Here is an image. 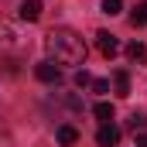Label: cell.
Instances as JSON below:
<instances>
[{
	"label": "cell",
	"mask_w": 147,
	"mask_h": 147,
	"mask_svg": "<svg viewBox=\"0 0 147 147\" xmlns=\"http://www.w3.org/2000/svg\"><path fill=\"white\" fill-rule=\"evenodd\" d=\"M127 127H130L134 134H144V130H147V116H144V113H134V116L127 120Z\"/></svg>",
	"instance_id": "30bf717a"
},
{
	"label": "cell",
	"mask_w": 147,
	"mask_h": 147,
	"mask_svg": "<svg viewBox=\"0 0 147 147\" xmlns=\"http://www.w3.org/2000/svg\"><path fill=\"white\" fill-rule=\"evenodd\" d=\"M127 58H130L134 65H147V45L144 41H130V45H127Z\"/></svg>",
	"instance_id": "5b68a950"
},
{
	"label": "cell",
	"mask_w": 147,
	"mask_h": 147,
	"mask_svg": "<svg viewBox=\"0 0 147 147\" xmlns=\"http://www.w3.org/2000/svg\"><path fill=\"white\" fill-rule=\"evenodd\" d=\"M113 89H116V96H120V99H127V96H130V75L123 72V69H116V72H113Z\"/></svg>",
	"instance_id": "8992f818"
},
{
	"label": "cell",
	"mask_w": 147,
	"mask_h": 147,
	"mask_svg": "<svg viewBox=\"0 0 147 147\" xmlns=\"http://www.w3.org/2000/svg\"><path fill=\"white\" fill-rule=\"evenodd\" d=\"M55 137H58V144H62V147H72L75 140H79V130L65 123V127H58V130H55Z\"/></svg>",
	"instance_id": "ba28073f"
},
{
	"label": "cell",
	"mask_w": 147,
	"mask_h": 147,
	"mask_svg": "<svg viewBox=\"0 0 147 147\" xmlns=\"http://www.w3.org/2000/svg\"><path fill=\"white\" fill-rule=\"evenodd\" d=\"M21 17L24 21H38L41 17V0H21Z\"/></svg>",
	"instance_id": "52a82bcc"
},
{
	"label": "cell",
	"mask_w": 147,
	"mask_h": 147,
	"mask_svg": "<svg viewBox=\"0 0 147 147\" xmlns=\"http://www.w3.org/2000/svg\"><path fill=\"white\" fill-rule=\"evenodd\" d=\"M137 147H147V134H137Z\"/></svg>",
	"instance_id": "9a60e30c"
},
{
	"label": "cell",
	"mask_w": 147,
	"mask_h": 147,
	"mask_svg": "<svg viewBox=\"0 0 147 147\" xmlns=\"http://www.w3.org/2000/svg\"><path fill=\"white\" fill-rule=\"evenodd\" d=\"M96 48H99L106 58H113V55L120 51V41H116V34H110V31H99V34H96Z\"/></svg>",
	"instance_id": "3957f363"
},
{
	"label": "cell",
	"mask_w": 147,
	"mask_h": 147,
	"mask_svg": "<svg viewBox=\"0 0 147 147\" xmlns=\"http://www.w3.org/2000/svg\"><path fill=\"white\" fill-rule=\"evenodd\" d=\"M45 48L55 65H86V41L72 28H55L45 34Z\"/></svg>",
	"instance_id": "6da1fadb"
},
{
	"label": "cell",
	"mask_w": 147,
	"mask_h": 147,
	"mask_svg": "<svg viewBox=\"0 0 147 147\" xmlns=\"http://www.w3.org/2000/svg\"><path fill=\"white\" fill-rule=\"evenodd\" d=\"M75 86H79V89H86V86H92V75L86 72V69H79V72H75Z\"/></svg>",
	"instance_id": "4fadbf2b"
},
{
	"label": "cell",
	"mask_w": 147,
	"mask_h": 147,
	"mask_svg": "<svg viewBox=\"0 0 147 147\" xmlns=\"http://www.w3.org/2000/svg\"><path fill=\"white\" fill-rule=\"evenodd\" d=\"M99 7H103V14H120V7H123V0H103V3H99Z\"/></svg>",
	"instance_id": "7c38bea8"
},
{
	"label": "cell",
	"mask_w": 147,
	"mask_h": 147,
	"mask_svg": "<svg viewBox=\"0 0 147 147\" xmlns=\"http://www.w3.org/2000/svg\"><path fill=\"white\" fill-rule=\"evenodd\" d=\"M92 113H96L103 123H110V120H113V103H96V106H92Z\"/></svg>",
	"instance_id": "8fae6325"
},
{
	"label": "cell",
	"mask_w": 147,
	"mask_h": 147,
	"mask_svg": "<svg viewBox=\"0 0 147 147\" xmlns=\"http://www.w3.org/2000/svg\"><path fill=\"white\" fill-rule=\"evenodd\" d=\"M34 75L41 79V82H48V86H55V82H62V69L48 58V62H38L34 65Z\"/></svg>",
	"instance_id": "7a4b0ae2"
},
{
	"label": "cell",
	"mask_w": 147,
	"mask_h": 147,
	"mask_svg": "<svg viewBox=\"0 0 147 147\" xmlns=\"http://www.w3.org/2000/svg\"><path fill=\"white\" fill-rule=\"evenodd\" d=\"M130 24H134V28H144V24H147V0L134 7V14H130Z\"/></svg>",
	"instance_id": "9c48e42d"
},
{
	"label": "cell",
	"mask_w": 147,
	"mask_h": 147,
	"mask_svg": "<svg viewBox=\"0 0 147 147\" xmlns=\"http://www.w3.org/2000/svg\"><path fill=\"white\" fill-rule=\"evenodd\" d=\"M96 140H99V147H116L120 144V130H116L113 123H103L99 134H96Z\"/></svg>",
	"instance_id": "277c9868"
},
{
	"label": "cell",
	"mask_w": 147,
	"mask_h": 147,
	"mask_svg": "<svg viewBox=\"0 0 147 147\" xmlns=\"http://www.w3.org/2000/svg\"><path fill=\"white\" fill-rule=\"evenodd\" d=\"M92 92H110V82L106 79H92Z\"/></svg>",
	"instance_id": "5bb4252c"
}]
</instances>
